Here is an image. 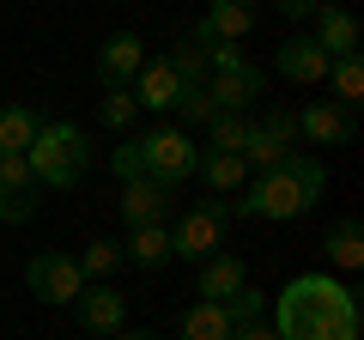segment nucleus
Instances as JSON below:
<instances>
[{
	"label": "nucleus",
	"instance_id": "obj_1",
	"mask_svg": "<svg viewBox=\"0 0 364 340\" xmlns=\"http://www.w3.org/2000/svg\"><path fill=\"white\" fill-rule=\"evenodd\" d=\"M358 298L334 274H298L279 292V322H273L279 340H358Z\"/></svg>",
	"mask_w": 364,
	"mask_h": 340
},
{
	"label": "nucleus",
	"instance_id": "obj_2",
	"mask_svg": "<svg viewBox=\"0 0 364 340\" xmlns=\"http://www.w3.org/2000/svg\"><path fill=\"white\" fill-rule=\"evenodd\" d=\"M322 188H328V164H322V158H310V152H291L286 164L249 176L243 195L231 201V219H279V225L304 219V213L322 201Z\"/></svg>",
	"mask_w": 364,
	"mask_h": 340
},
{
	"label": "nucleus",
	"instance_id": "obj_3",
	"mask_svg": "<svg viewBox=\"0 0 364 340\" xmlns=\"http://www.w3.org/2000/svg\"><path fill=\"white\" fill-rule=\"evenodd\" d=\"M31 176H37V188H79L91 176V146H85V128H73V122H43L37 140H31L25 152Z\"/></svg>",
	"mask_w": 364,
	"mask_h": 340
},
{
	"label": "nucleus",
	"instance_id": "obj_4",
	"mask_svg": "<svg viewBox=\"0 0 364 340\" xmlns=\"http://www.w3.org/2000/svg\"><path fill=\"white\" fill-rule=\"evenodd\" d=\"M164 231H170V255L207 262V255H219V249L231 243V201L207 195V201H195V207H182V219L164 225Z\"/></svg>",
	"mask_w": 364,
	"mask_h": 340
},
{
	"label": "nucleus",
	"instance_id": "obj_5",
	"mask_svg": "<svg viewBox=\"0 0 364 340\" xmlns=\"http://www.w3.org/2000/svg\"><path fill=\"white\" fill-rule=\"evenodd\" d=\"M261 92H267V73H261V67H249L243 55H237V43H219V49H213V73H207L213 110L243 116V110L261 104Z\"/></svg>",
	"mask_w": 364,
	"mask_h": 340
},
{
	"label": "nucleus",
	"instance_id": "obj_6",
	"mask_svg": "<svg viewBox=\"0 0 364 340\" xmlns=\"http://www.w3.org/2000/svg\"><path fill=\"white\" fill-rule=\"evenodd\" d=\"M140 164H146V176L182 188L188 176H195V164H200V146L182 128H152V134H140Z\"/></svg>",
	"mask_w": 364,
	"mask_h": 340
},
{
	"label": "nucleus",
	"instance_id": "obj_7",
	"mask_svg": "<svg viewBox=\"0 0 364 340\" xmlns=\"http://www.w3.org/2000/svg\"><path fill=\"white\" fill-rule=\"evenodd\" d=\"M291 140H298V110H261V122H249V140H243V164L273 170L291 158Z\"/></svg>",
	"mask_w": 364,
	"mask_h": 340
},
{
	"label": "nucleus",
	"instance_id": "obj_8",
	"mask_svg": "<svg viewBox=\"0 0 364 340\" xmlns=\"http://www.w3.org/2000/svg\"><path fill=\"white\" fill-rule=\"evenodd\" d=\"M25 286L37 292V304H73L79 292H85V274H79V262L73 255H61V249H43V255H31V267H25Z\"/></svg>",
	"mask_w": 364,
	"mask_h": 340
},
{
	"label": "nucleus",
	"instance_id": "obj_9",
	"mask_svg": "<svg viewBox=\"0 0 364 340\" xmlns=\"http://www.w3.org/2000/svg\"><path fill=\"white\" fill-rule=\"evenodd\" d=\"M122 219H128V231H140V225H170L176 219V188L158 183V176L122 183Z\"/></svg>",
	"mask_w": 364,
	"mask_h": 340
},
{
	"label": "nucleus",
	"instance_id": "obj_10",
	"mask_svg": "<svg viewBox=\"0 0 364 340\" xmlns=\"http://www.w3.org/2000/svg\"><path fill=\"white\" fill-rule=\"evenodd\" d=\"M67 310L79 316V328H85V334H116V328H128V298H122L116 286H109V280H97V286H85L79 292L73 304H67Z\"/></svg>",
	"mask_w": 364,
	"mask_h": 340
},
{
	"label": "nucleus",
	"instance_id": "obj_11",
	"mask_svg": "<svg viewBox=\"0 0 364 340\" xmlns=\"http://www.w3.org/2000/svg\"><path fill=\"white\" fill-rule=\"evenodd\" d=\"M37 176H31V164H25V152L18 158H0V219L6 225H25V219H37Z\"/></svg>",
	"mask_w": 364,
	"mask_h": 340
},
{
	"label": "nucleus",
	"instance_id": "obj_12",
	"mask_svg": "<svg viewBox=\"0 0 364 340\" xmlns=\"http://www.w3.org/2000/svg\"><path fill=\"white\" fill-rule=\"evenodd\" d=\"M140 67H146V43L134 37V31L104 37V49H97V79H104V85H134Z\"/></svg>",
	"mask_w": 364,
	"mask_h": 340
},
{
	"label": "nucleus",
	"instance_id": "obj_13",
	"mask_svg": "<svg viewBox=\"0 0 364 340\" xmlns=\"http://www.w3.org/2000/svg\"><path fill=\"white\" fill-rule=\"evenodd\" d=\"M213 49H219V43H213V31L195 18V25H188V31L176 37V49H170L164 61L176 67V73L188 79V85H207V73H213Z\"/></svg>",
	"mask_w": 364,
	"mask_h": 340
},
{
	"label": "nucleus",
	"instance_id": "obj_14",
	"mask_svg": "<svg viewBox=\"0 0 364 340\" xmlns=\"http://www.w3.org/2000/svg\"><path fill=\"white\" fill-rule=\"evenodd\" d=\"M182 85H188V79H182L170 61H146L140 73H134V85H128V92H134V104H140V110H176Z\"/></svg>",
	"mask_w": 364,
	"mask_h": 340
},
{
	"label": "nucleus",
	"instance_id": "obj_15",
	"mask_svg": "<svg viewBox=\"0 0 364 340\" xmlns=\"http://www.w3.org/2000/svg\"><path fill=\"white\" fill-rule=\"evenodd\" d=\"M279 73H286L291 85H322V79H328V55H322V43H316L310 31L286 37V43H279Z\"/></svg>",
	"mask_w": 364,
	"mask_h": 340
},
{
	"label": "nucleus",
	"instance_id": "obj_16",
	"mask_svg": "<svg viewBox=\"0 0 364 340\" xmlns=\"http://www.w3.org/2000/svg\"><path fill=\"white\" fill-rule=\"evenodd\" d=\"M310 18H316V31H310V37L322 43V55H328V61H334V55H358V18H352L346 6H328V0H322V6H316Z\"/></svg>",
	"mask_w": 364,
	"mask_h": 340
},
{
	"label": "nucleus",
	"instance_id": "obj_17",
	"mask_svg": "<svg viewBox=\"0 0 364 340\" xmlns=\"http://www.w3.org/2000/svg\"><path fill=\"white\" fill-rule=\"evenodd\" d=\"M298 134L310 146H346L352 140V110H340V104H310V110H298Z\"/></svg>",
	"mask_w": 364,
	"mask_h": 340
},
{
	"label": "nucleus",
	"instance_id": "obj_18",
	"mask_svg": "<svg viewBox=\"0 0 364 340\" xmlns=\"http://www.w3.org/2000/svg\"><path fill=\"white\" fill-rule=\"evenodd\" d=\"M255 0H213L207 6V18H200V25L213 31V43H243L249 31H255Z\"/></svg>",
	"mask_w": 364,
	"mask_h": 340
},
{
	"label": "nucleus",
	"instance_id": "obj_19",
	"mask_svg": "<svg viewBox=\"0 0 364 340\" xmlns=\"http://www.w3.org/2000/svg\"><path fill=\"white\" fill-rule=\"evenodd\" d=\"M122 262H134L140 274L170 267V262H176V255H170V231H164V225H140V231H128V243H122Z\"/></svg>",
	"mask_w": 364,
	"mask_h": 340
},
{
	"label": "nucleus",
	"instance_id": "obj_20",
	"mask_svg": "<svg viewBox=\"0 0 364 340\" xmlns=\"http://www.w3.org/2000/svg\"><path fill=\"white\" fill-rule=\"evenodd\" d=\"M195 176L213 188V195H243V183H249V164H243V152H200Z\"/></svg>",
	"mask_w": 364,
	"mask_h": 340
},
{
	"label": "nucleus",
	"instance_id": "obj_21",
	"mask_svg": "<svg viewBox=\"0 0 364 340\" xmlns=\"http://www.w3.org/2000/svg\"><path fill=\"white\" fill-rule=\"evenodd\" d=\"M237 286H243V262H237L231 249H219V255H207V262H200V280H195V292H200L207 304H225Z\"/></svg>",
	"mask_w": 364,
	"mask_h": 340
},
{
	"label": "nucleus",
	"instance_id": "obj_22",
	"mask_svg": "<svg viewBox=\"0 0 364 340\" xmlns=\"http://www.w3.org/2000/svg\"><path fill=\"white\" fill-rule=\"evenodd\" d=\"M37 110H25V104H0V158H18V152H31V140H37Z\"/></svg>",
	"mask_w": 364,
	"mask_h": 340
},
{
	"label": "nucleus",
	"instance_id": "obj_23",
	"mask_svg": "<svg viewBox=\"0 0 364 340\" xmlns=\"http://www.w3.org/2000/svg\"><path fill=\"white\" fill-rule=\"evenodd\" d=\"M231 310H225V304H188V310H182V340H231Z\"/></svg>",
	"mask_w": 364,
	"mask_h": 340
},
{
	"label": "nucleus",
	"instance_id": "obj_24",
	"mask_svg": "<svg viewBox=\"0 0 364 340\" xmlns=\"http://www.w3.org/2000/svg\"><path fill=\"white\" fill-rule=\"evenodd\" d=\"M322 249H328V262L334 267H358L364 262V225L358 219H340V225H328V237H322Z\"/></svg>",
	"mask_w": 364,
	"mask_h": 340
},
{
	"label": "nucleus",
	"instance_id": "obj_25",
	"mask_svg": "<svg viewBox=\"0 0 364 340\" xmlns=\"http://www.w3.org/2000/svg\"><path fill=\"white\" fill-rule=\"evenodd\" d=\"M328 85H334V104L340 110H358V97H364V61H358V55H334V61H328Z\"/></svg>",
	"mask_w": 364,
	"mask_h": 340
},
{
	"label": "nucleus",
	"instance_id": "obj_26",
	"mask_svg": "<svg viewBox=\"0 0 364 340\" xmlns=\"http://www.w3.org/2000/svg\"><path fill=\"white\" fill-rule=\"evenodd\" d=\"M134 92L128 85H104V104H97V122H104V128H116V134H128L134 128Z\"/></svg>",
	"mask_w": 364,
	"mask_h": 340
},
{
	"label": "nucleus",
	"instance_id": "obj_27",
	"mask_svg": "<svg viewBox=\"0 0 364 340\" xmlns=\"http://www.w3.org/2000/svg\"><path fill=\"white\" fill-rule=\"evenodd\" d=\"M116 267H122V243H116V237H91V243H85V262H79V274H85V280H109Z\"/></svg>",
	"mask_w": 364,
	"mask_h": 340
},
{
	"label": "nucleus",
	"instance_id": "obj_28",
	"mask_svg": "<svg viewBox=\"0 0 364 340\" xmlns=\"http://www.w3.org/2000/svg\"><path fill=\"white\" fill-rule=\"evenodd\" d=\"M207 128H213V146H207V152H243V140H249V116H225V110H219Z\"/></svg>",
	"mask_w": 364,
	"mask_h": 340
},
{
	"label": "nucleus",
	"instance_id": "obj_29",
	"mask_svg": "<svg viewBox=\"0 0 364 340\" xmlns=\"http://www.w3.org/2000/svg\"><path fill=\"white\" fill-rule=\"evenodd\" d=\"M225 310H231V322L243 328V322H261V310H267V298H261V292H249V286H237L231 298H225Z\"/></svg>",
	"mask_w": 364,
	"mask_h": 340
},
{
	"label": "nucleus",
	"instance_id": "obj_30",
	"mask_svg": "<svg viewBox=\"0 0 364 340\" xmlns=\"http://www.w3.org/2000/svg\"><path fill=\"white\" fill-rule=\"evenodd\" d=\"M176 110H182V122H213V116H219V110H213V97H207V85H182Z\"/></svg>",
	"mask_w": 364,
	"mask_h": 340
},
{
	"label": "nucleus",
	"instance_id": "obj_31",
	"mask_svg": "<svg viewBox=\"0 0 364 340\" xmlns=\"http://www.w3.org/2000/svg\"><path fill=\"white\" fill-rule=\"evenodd\" d=\"M109 170H116L122 183H134V176H146V164H140V134L116 146V158H109Z\"/></svg>",
	"mask_w": 364,
	"mask_h": 340
},
{
	"label": "nucleus",
	"instance_id": "obj_32",
	"mask_svg": "<svg viewBox=\"0 0 364 340\" xmlns=\"http://www.w3.org/2000/svg\"><path fill=\"white\" fill-rule=\"evenodd\" d=\"M273 6H279V13H286V18H310L316 6H322V0H273Z\"/></svg>",
	"mask_w": 364,
	"mask_h": 340
},
{
	"label": "nucleus",
	"instance_id": "obj_33",
	"mask_svg": "<svg viewBox=\"0 0 364 340\" xmlns=\"http://www.w3.org/2000/svg\"><path fill=\"white\" fill-rule=\"evenodd\" d=\"M231 340H279V334L267 322H243V328H231Z\"/></svg>",
	"mask_w": 364,
	"mask_h": 340
},
{
	"label": "nucleus",
	"instance_id": "obj_34",
	"mask_svg": "<svg viewBox=\"0 0 364 340\" xmlns=\"http://www.w3.org/2000/svg\"><path fill=\"white\" fill-rule=\"evenodd\" d=\"M109 340H164V334H152V328H116Z\"/></svg>",
	"mask_w": 364,
	"mask_h": 340
}]
</instances>
